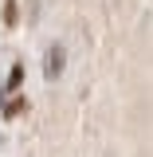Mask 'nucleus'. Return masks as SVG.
<instances>
[{
    "mask_svg": "<svg viewBox=\"0 0 153 157\" xmlns=\"http://www.w3.org/2000/svg\"><path fill=\"white\" fill-rule=\"evenodd\" d=\"M20 78H24V67H12V78H8V86H20Z\"/></svg>",
    "mask_w": 153,
    "mask_h": 157,
    "instance_id": "4",
    "label": "nucleus"
},
{
    "mask_svg": "<svg viewBox=\"0 0 153 157\" xmlns=\"http://www.w3.org/2000/svg\"><path fill=\"white\" fill-rule=\"evenodd\" d=\"M59 67H63V51L55 47V51H47V78L59 75Z\"/></svg>",
    "mask_w": 153,
    "mask_h": 157,
    "instance_id": "1",
    "label": "nucleus"
},
{
    "mask_svg": "<svg viewBox=\"0 0 153 157\" xmlns=\"http://www.w3.org/2000/svg\"><path fill=\"white\" fill-rule=\"evenodd\" d=\"M4 24H8V28L16 24V0H8V4H4Z\"/></svg>",
    "mask_w": 153,
    "mask_h": 157,
    "instance_id": "2",
    "label": "nucleus"
},
{
    "mask_svg": "<svg viewBox=\"0 0 153 157\" xmlns=\"http://www.w3.org/2000/svg\"><path fill=\"white\" fill-rule=\"evenodd\" d=\"M20 110H24V98H12V102L4 106V114H8V118H12V114H20Z\"/></svg>",
    "mask_w": 153,
    "mask_h": 157,
    "instance_id": "3",
    "label": "nucleus"
}]
</instances>
